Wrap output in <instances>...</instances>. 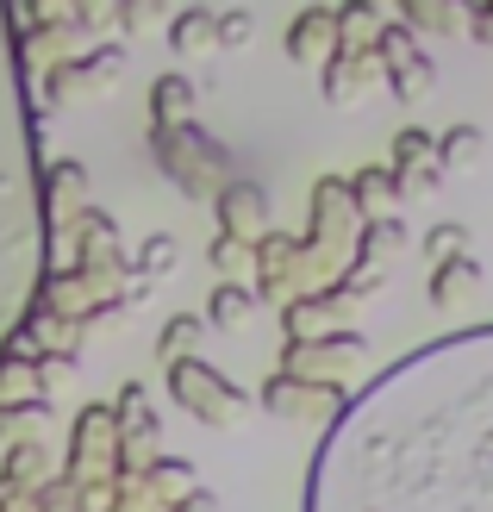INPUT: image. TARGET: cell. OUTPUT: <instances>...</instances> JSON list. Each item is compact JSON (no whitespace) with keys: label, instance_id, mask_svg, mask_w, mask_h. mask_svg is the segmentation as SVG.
Here are the masks:
<instances>
[{"label":"cell","instance_id":"9a60e30c","mask_svg":"<svg viewBox=\"0 0 493 512\" xmlns=\"http://www.w3.org/2000/svg\"><path fill=\"white\" fill-rule=\"evenodd\" d=\"M425 250L437 263H450V256H469V225H431L425 232Z\"/></svg>","mask_w":493,"mask_h":512},{"label":"cell","instance_id":"44dd1931","mask_svg":"<svg viewBox=\"0 0 493 512\" xmlns=\"http://www.w3.org/2000/svg\"><path fill=\"white\" fill-rule=\"evenodd\" d=\"M150 481H157V488H181V494H188L194 488V469L175 463V456H163V463H150Z\"/></svg>","mask_w":493,"mask_h":512},{"label":"cell","instance_id":"5b68a950","mask_svg":"<svg viewBox=\"0 0 493 512\" xmlns=\"http://www.w3.org/2000/svg\"><path fill=\"white\" fill-rule=\"evenodd\" d=\"M263 188H250V182H231L225 194H219V225L225 232L219 238H231V244H250V238H263Z\"/></svg>","mask_w":493,"mask_h":512},{"label":"cell","instance_id":"7a4b0ae2","mask_svg":"<svg viewBox=\"0 0 493 512\" xmlns=\"http://www.w3.org/2000/svg\"><path fill=\"white\" fill-rule=\"evenodd\" d=\"M50 194L38 163V119L25 100V44L13 7H0V350L44 300Z\"/></svg>","mask_w":493,"mask_h":512},{"label":"cell","instance_id":"8fae6325","mask_svg":"<svg viewBox=\"0 0 493 512\" xmlns=\"http://www.w3.org/2000/svg\"><path fill=\"white\" fill-rule=\"evenodd\" d=\"M256 313V294L250 288H238V281H219V288H213V306H206V319H213V325H244Z\"/></svg>","mask_w":493,"mask_h":512},{"label":"cell","instance_id":"d6986e66","mask_svg":"<svg viewBox=\"0 0 493 512\" xmlns=\"http://www.w3.org/2000/svg\"><path fill=\"white\" fill-rule=\"evenodd\" d=\"M406 25H425V32H456V13L437 7V0H412V7H406Z\"/></svg>","mask_w":493,"mask_h":512},{"label":"cell","instance_id":"52a82bcc","mask_svg":"<svg viewBox=\"0 0 493 512\" xmlns=\"http://www.w3.org/2000/svg\"><path fill=\"white\" fill-rule=\"evenodd\" d=\"M337 44V25H331V7H306L294 25H288V57L294 63H313L319 57V44Z\"/></svg>","mask_w":493,"mask_h":512},{"label":"cell","instance_id":"6da1fadb","mask_svg":"<svg viewBox=\"0 0 493 512\" xmlns=\"http://www.w3.org/2000/svg\"><path fill=\"white\" fill-rule=\"evenodd\" d=\"M306 512H493V325L419 344L337 406Z\"/></svg>","mask_w":493,"mask_h":512},{"label":"cell","instance_id":"7c38bea8","mask_svg":"<svg viewBox=\"0 0 493 512\" xmlns=\"http://www.w3.org/2000/svg\"><path fill=\"white\" fill-rule=\"evenodd\" d=\"M431 157H437V138H425V132H400L394 150H387V169H394L400 182H406V175H412V169H425Z\"/></svg>","mask_w":493,"mask_h":512},{"label":"cell","instance_id":"ffe728a7","mask_svg":"<svg viewBox=\"0 0 493 512\" xmlns=\"http://www.w3.org/2000/svg\"><path fill=\"white\" fill-rule=\"evenodd\" d=\"M394 244H406V225L400 219H375L369 232H362V256H381V250H394Z\"/></svg>","mask_w":493,"mask_h":512},{"label":"cell","instance_id":"2e32d148","mask_svg":"<svg viewBox=\"0 0 493 512\" xmlns=\"http://www.w3.org/2000/svg\"><path fill=\"white\" fill-rule=\"evenodd\" d=\"M350 194H362V200H394V194H406V182L394 169H362L356 182H350Z\"/></svg>","mask_w":493,"mask_h":512},{"label":"cell","instance_id":"4fadbf2b","mask_svg":"<svg viewBox=\"0 0 493 512\" xmlns=\"http://www.w3.org/2000/svg\"><path fill=\"white\" fill-rule=\"evenodd\" d=\"M469 281H481V256H450V263L431 269V300L444 306L456 288H469Z\"/></svg>","mask_w":493,"mask_h":512},{"label":"cell","instance_id":"3957f363","mask_svg":"<svg viewBox=\"0 0 493 512\" xmlns=\"http://www.w3.org/2000/svg\"><path fill=\"white\" fill-rule=\"evenodd\" d=\"M169 394L188 406L200 425H213V431H231V425L250 413V400L231 388L219 369H206L200 356H175V363H169Z\"/></svg>","mask_w":493,"mask_h":512},{"label":"cell","instance_id":"277c9868","mask_svg":"<svg viewBox=\"0 0 493 512\" xmlns=\"http://www.w3.org/2000/svg\"><path fill=\"white\" fill-rule=\"evenodd\" d=\"M263 406L281 419H337V406H344V394L337 388H313V381H294V375H275L263 388Z\"/></svg>","mask_w":493,"mask_h":512},{"label":"cell","instance_id":"8992f818","mask_svg":"<svg viewBox=\"0 0 493 512\" xmlns=\"http://www.w3.org/2000/svg\"><path fill=\"white\" fill-rule=\"evenodd\" d=\"M369 75H375V57H369V50H362V44H337V57L325 63V94H331V100H350L362 82H369Z\"/></svg>","mask_w":493,"mask_h":512},{"label":"cell","instance_id":"ba28073f","mask_svg":"<svg viewBox=\"0 0 493 512\" xmlns=\"http://www.w3.org/2000/svg\"><path fill=\"white\" fill-rule=\"evenodd\" d=\"M169 50L181 57H200V50H213V7H188L169 19Z\"/></svg>","mask_w":493,"mask_h":512},{"label":"cell","instance_id":"603a6c76","mask_svg":"<svg viewBox=\"0 0 493 512\" xmlns=\"http://www.w3.org/2000/svg\"><path fill=\"white\" fill-rule=\"evenodd\" d=\"M181 500H188V506H175V512H219V500L206 494V488H194V494H181Z\"/></svg>","mask_w":493,"mask_h":512},{"label":"cell","instance_id":"9c48e42d","mask_svg":"<svg viewBox=\"0 0 493 512\" xmlns=\"http://www.w3.org/2000/svg\"><path fill=\"white\" fill-rule=\"evenodd\" d=\"M481 150H487V138L475 132V125H450L444 144H437V169H475Z\"/></svg>","mask_w":493,"mask_h":512},{"label":"cell","instance_id":"5bb4252c","mask_svg":"<svg viewBox=\"0 0 493 512\" xmlns=\"http://www.w3.org/2000/svg\"><path fill=\"white\" fill-rule=\"evenodd\" d=\"M250 25H256V13H250V7L213 13V50H231V44H244V38H250Z\"/></svg>","mask_w":493,"mask_h":512},{"label":"cell","instance_id":"30bf717a","mask_svg":"<svg viewBox=\"0 0 493 512\" xmlns=\"http://www.w3.org/2000/svg\"><path fill=\"white\" fill-rule=\"evenodd\" d=\"M188 100H194V82H188V75H163V82L150 88V113H157V132H169V119L188 113Z\"/></svg>","mask_w":493,"mask_h":512},{"label":"cell","instance_id":"e0dca14e","mask_svg":"<svg viewBox=\"0 0 493 512\" xmlns=\"http://www.w3.org/2000/svg\"><path fill=\"white\" fill-rule=\"evenodd\" d=\"M194 338H200V319H188V313H175V319L163 325V338H157V350H163L169 363H175L181 350H194Z\"/></svg>","mask_w":493,"mask_h":512},{"label":"cell","instance_id":"cb8c5ba5","mask_svg":"<svg viewBox=\"0 0 493 512\" xmlns=\"http://www.w3.org/2000/svg\"><path fill=\"white\" fill-rule=\"evenodd\" d=\"M238 250H244V244H231V238H219V244H213V263H219V269H231V263H238Z\"/></svg>","mask_w":493,"mask_h":512},{"label":"cell","instance_id":"7402d4cb","mask_svg":"<svg viewBox=\"0 0 493 512\" xmlns=\"http://www.w3.org/2000/svg\"><path fill=\"white\" fill-rule=\"evenodd\" d=\"M50 188H88V169L82 163H57V169H44V194Z\"/></svg>","mask_w":493,"mask_h":512},{"label":"cell","instance_id":"d4e9b609","mask_svg":"<svg viewBox=\"0 0 493 512\" xmlns=\"http://www.w3.org/2000/svg\"><path fill=\"white\" fill-rule=\"evenodd\" d=\"M475 32H481V38H493V13H475Z\"/></svg>","mask_w":493,"mask_h":512},{"label":"cell","instance_id":"ac0fdd59","mask_svg":"<svg viewBox=\"0 0 493 512\" xmlns=\"http://www.w3.org/2000/svg\"><path fill=\"white\" fill-rule=\"evenodd\" d=\"M138 269H144V275H163V269H175V238H169V232L144 238V250H138Z\"/></svg>","mask_w":493,"mask_h":512}]
</instances>
